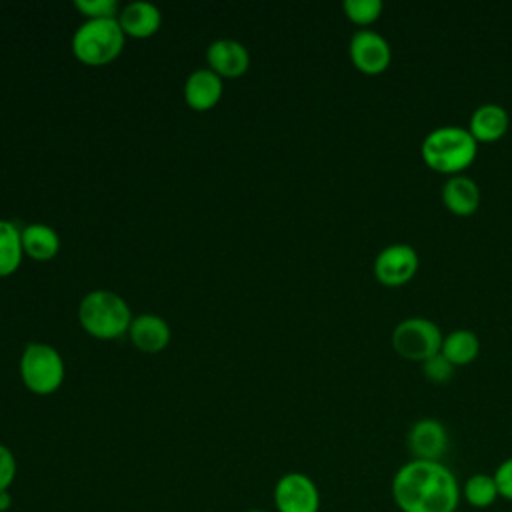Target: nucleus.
<instances>
[{
  "instance_id": "20e7f679",
  "label": "nucleus",
  "mask_w": 512,
  "mask_h": 512,
  "mask_svg": "<svg viewBox=\"0 0 512 512\" xmlns=\"http://www.w3.org/2000/svg\"><path fill=\"white\" fill-rule=\"evenodd\" d=\"M124 48V32L118 18L86 20L72 36L74 56L88 66L110 64Z\"/></svg>"
},
{
  "instance_id": "f8f14e48",
  "label": "nucleus",
  "mask_w": 512,
  "mask_h": 512,
  "mask_svg": "<svg viewBox=\"0 0 512 512\" xmlns=\"http://www.w3.org/2000/svg\"><path fill=\"white\" fill-rule=\"evenodd\" d=\"M442 204L456 216H470L478 210L482 192L474 178L466 174L448 176L442 184Z\"/></svg>"
},
{
  "instance_id": "bb28decb",
  "label": "nucleus",
  "mask_w": 512,
  "mask_h": 512,
  "mask_svg": "<svg viewBox=\"0 0 512 512\" xmlns=\"http://www.w3.org/2000/svg\"><path fill=\"white\" fill-rule=\"evenodd\" d=\"M246 512H264V510H246Z\"/></svg>"
},
{
  "instance_id": "9d476101",
  "label": "nucleus",
  "mask_w": 512,
  "mask_h": 512,
  "mask_svg": "<svg viewBox=\"0 0 512 512\" xmlns=\"http://www.w3.org/2000/svg\"><path fill=\"white\" fill-rule=\"evenodd\" d=\"M406 444L414 460L442 462L448 452V430L436 418H420L410 426Z\"/></svg>"
},
{
  "instance_id": "412c9836",
  "label": "nucleus",
  "mask_w": 512,
  "mask_h": 512,
  "mask_svg": "<svg viewBox=\"0 0 512 512\" xmlns=\"http://www.w3.org/2000/svg\"><path fill=\"white\" fill-rule=\"evenodd\" d=\"M344 14L350 22L368 28L372 22H376L384 10L382 0H344L342 4Z\"/></svg>"
},
{
  "instance_id": "ddd939ff",
  "label": "nucleus",
  "mask_w": 512,
  "mask_h": 512,
  "mask_svg": "<svg viewBox=\"0 0 512 512\" xmlns=\"http://www.w3.org/2000/svg\"><path fill=\"white\" fill-rule=\"evenodd\" d=\"M222 90V78L210 68H200L188 76L184 84V100L192 110L204 112L220 102Z\"/></svg>"
},
{
  "instance_id": "2eb2a0df",
  "label": "nucleus",
  "mask_w": 512,
  "mask_h": 512,
  "mask_svg": "<svg viewBox=\"0 0 512 512\" xmlns=\"http://www.w3.org/2000/svg\"><path fill=\"white\" fill-rule=\"evenodd\" d=\"M510 128V114L504 106L496 102L480 104L468 122V130L476 142L500 140Z\"/></svg>"
},
{
  "instance_id": "39448f33",
  "label": "nucleus",
  "mask_w": 512,
  "mask_h": 512,
  "mask_svg": "<svg viewBox=\"0 0 512 512\" xmlns=\"http://www.w3.org/2000/svg\"><path fill=\"white\" fill-rule=\"evenodd\" d=\"M20 376L30 392L52 394L64 382V360L50 344L30 342L20 358Z\"/></svg>"
},
{
  "instance_id": "f03ea898",
  "label": "nucleus",
  "mask_w": 512,
  "mask_h": 512,
  "mask_svg": "<svg viewBox=\"0 0 512 512\" xmlns=\"http://www.w3.org/2000/svg\"><path fill=\"white\" fill-rule=\"evenodd\" d=\"M422 160L440 174H462L478 154V142L468 128L446 124L430 130L420 144Z\"/></svg>"
},
{
  "instance_id": "0eeeda50",
  "label": "nucleus",
  "mask_w": 512,
  "mask_h": 512,
  "mask_svg": "<svg viewBox=\"0 0 512 512\" xmlns=\"http://www.w3.org/2000/svg\"><path fill=\"white\" fill-rule=\"evenodd\" d=\"M420 266V256L414 246L394 242L384 246L374 258V276L384 286H402L410 282Z\"/></svg>"
},
{
  "instance_id": "f257e3e1",
  "label": "nucleus",
  "mask_w": 512,
  "mask_h": 512,
  "mask_svg": "<svg viewBox=\"0 0 512 512\" xmlns=\"http://www.w3.org/2000/svg\"><path fill=\"white\" fill-rule=\"evenodd\" d=\"M392 500L400 512H456L462 488L442 462L408 460L392 478Z\"/></svg>"
},
{
  "instance_id": "7ed1b4c3",
  "label": "nucleus",
  "mask_w": 512,
  "mask_h": 512,
  "mask_svg": "<svg viewBox=\"0 0 512 512\" xmlns=\"http://www.w3.org/2000/svg\"><path fill=\"white\" fill-rule=\"evenodd\" d=\"M78 320L82 328L100 340H114L128 332L132 314L124 298L110 290L88 292L78 306Z\"/></svg>"
},
{
  "instance_id": "dca6fc26",
  "label": "nucleus",
  "mask_w": 512,
  "mask_h": 512,
  "mask_svg": "<svg viewBox=\"0 0 512 512\" xmlns=\"http://www.w3.org/2000/svg\"><path fill=\"white\" fill-rule=\"evenodd\" d=\"M118 24L124 36L132 38H150L158 32L162 24L160 10L150 2H130L122 8Z\"/></svg>"
},
{
  "instance_id": "b1692460",
  "label": "nucleus",
  "mask_w": 512,
  "mask_h": 512,
  "mask_svg": "<svg viewBox=\"0 0 512 512\" xmlns=\"http://www.w3.org/2000/svg\"><path fill=\"white\" fill-rule=\"evenodd\" d=\"M492 476L496 480V488H498L500 498L512 500V456L502 460Z\"/></svg>"
},
{
  "instance_id": "6ab92c4d",
  "label": "nucleus",
  "mask_w": 512,
  "mask_h": 512,
  "mask_svg": "<svg viewBox=\"0 0 512 512\" xmlns=\"http://www.w3.org/2000/svg\"><path fill=\"white\" fill-rule=\"evenodd\" d=\"M22 254V230L14 222L0 220V278L18 270Z\"/></svg>"
},
{
  "instance_id": "a211bd4d",
  "label": "nucleus",
  "mask_w": 512,
  "mask_h": 512,
  "mask_svg": "<svg viewBox=\"0 0 512 512\" xmlns=\"http://www.w3.org/2000/svg\"><path fill=\"white\" fill-rule=\"evenodd\" d=\"M440 352L454 364L466 366L480 354V338L468 328H456L442 338Z\"/></svg>"
},
{
  "instance_id": "5701e85b",
  "label": "nucleus",
  "mask_w": 512,
  "mask_h": 512,
  "mask_svg": "<svg viewBox=\"0 0 512 512\" xmlns=\"http://www.w3.org/2000/svg\"><path fill=\"white\" fill-rule=\"evenodd\" d=\"M74 8L88 20L114 18L118 12V4L114 0H74Z\"/></svg>"
},
{
  "instance_id": "423d86ee",
  "label": "nucleus",
  "mask_w": 512,
  "mask_h": 512,
  "mask_svg": "<svg viewBox=\"0 0 512 512\" xmlns=\"http://www.w3.org/2000/svg\"><path fill=\"white\" fill-rule=\"evenodd\" d=\"M444 334L438 324L424 316H408L400 320L392 330V346L394 350L414 362H424L426 358L440 352Z\"/></svg>"
},
{
  "instance_id": "aec40b11",
  "label": "nucleus",
  "mask_w": 512,
  "mask_h": 512,
  "mask_svg": "<svg viewBox=\"0 0 512 512\" xmlns=\"http://www.w3.org/2000/svg\"><path fill=\"white\" fill-rule=\"evenodd\" d=\"M462 496L464 500L472 506V508H490L498 498V488H496V480L492 474H472L462 488Z\"/></svg>"
},
{
  "instance_id": "a878e982",
  "label": "nucleus",
  "mask_w": 512,
  "mask_h": 512,
  "mask_svg": "<svg viewBox=\"0 0 512 512\" xmlns=\"http://www.w3.org/2000/svg\"><path fill=\"white\" fill-rule=\"evenodd\" d=\"M12 506V496L8 490L0 492V512H6Z\"/></svg>"
},
{
  "instance_id": "393cba45",
  "label": "nucleus",
  "mask_w": 512,
  "mask_h": 512,
  "mask_svg": "<svg viewBox=\"0 0 512 512\" xmlns=\"http://www.w3.org/2000/svg\"><path fill=\"white\" fill-rule=\"evenodd\" d=\"M16 476V458L12 450L4 444H0V492L8 490Z\"/></svg>"
},
{
  "instance_id": "f3484780",
  "label": "nucleus",
  "mask_w": 512,
  "mask_h": 512,
  "mask_svg": "<svg viewBox=\"0 0 512 512\" xmlns=\"http://www.w3.org/2000/svg\"><path fill=\"white\" fill-rule=\"evenodd\" d=\"M22 250L26 256L38 262L52 260L60 250V238L48 224H28L22 228Z\"/></svg>"
},
{
  "instance_id": "4be33fe9",
  "label": "nucleus",
  "mask_w": 512,
  "mask_h": 512,
  "mask_svg": "<svg viewBox=\"0 0 512 512\" xmlns=\"http://www.w3.org/2000/svg\"><path fill=\"white\" fill-rule=\"evenodd\" d=\"M454 368L456 366L442 352H438V354H434V356H430L422 362L424 376L430 382H436V384H442V382L450 380L454 376Z\"/></svg>"
},
{
  "instance_id": "9b49d317",
  "label": "nucleus",
  "mask_w": 512,
  "mask_h": 512,
  "mask_svg": "<svg viewBox=\"0 0 512 512\" xmlns=\"http://www.w3.org/2000/svg\"><path fill=\"white\" fill-rule=\"evenodd\" d=\"M206 60L210 64V70L216 72L220 78H238L242 76L250 66V54L238 40L222 38L208 46Z\"/></svg>"
},
{
  "instance_id": "6e6552de",
  "label": "nucleus",
  "mask_w": 512,
  "mask_h": 512,
  "mask_svg": "<svg viewBox=\"0 0 512 512\" xmlns=\"http://www.w3.org/2000/svg\"><path fill=\"white\" fill-rule=\"evenodd\" d=\"M274 506L278 512H318L320 492L316 482L304 472H286L274 486Z\"/></svg>"
},
{
  "instance_id": "4468645a",
  "label": "nucleus",
  "mask_w": 512,
  "mask_h": 512,
  "mask_svg": "<svg viewBox=\"0 0 512 512\" xmlns=\"http://www.w3.org/2000/svg\"><path fill=\"white\" fill-rule=\"evenodd\" d=\"M130 342L148 354H156L164 350L170 342V326L166 324L164 318L156 314H140L132 318L130 328H128Z\"/></svg>"
},
{
  "instance_id": "1a4fd4ad",
  "label": "nucleus",
  "mask_w": 512,
  "mask_h": 512,
  "mask_svg": "<svg viewBox=\"0 0 512 512\" xmlns=\"http://www.w3.org/2000/svg\"><path fill=\"white\" fill-rule=\"evenodd\" d=\"M348 54L352 64L364 74H380L392 60V48L388 40L372 28H360L352 34Z\"/></svg>"
}]
</instances>
